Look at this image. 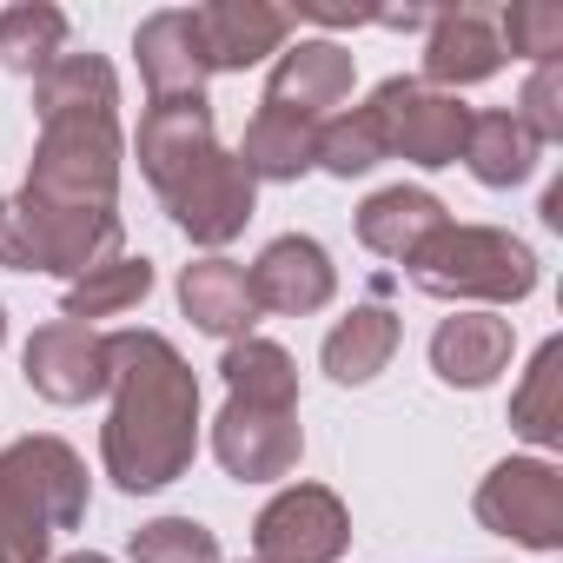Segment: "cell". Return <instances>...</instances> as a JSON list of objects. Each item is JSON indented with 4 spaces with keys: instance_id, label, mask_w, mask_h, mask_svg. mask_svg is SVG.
<instances>
[{
    "instance_id": "obj_1",
    "label": "cell",
    "mask_w": 563,
    "mask_h": 563,
    "mask_svg": "<svg viewBox=\"0 0 563 563\" xmlns=\"http://www.w3.org/2000/svg\"><path fill=\"white\" fill-rule=\"evenodd\" d=\"M107 391L100 464L126 497L179 484L199 457V378L166 332H107Z\"/></svg>"
},
{
    "instance_id": "obj_2",
    "label": "cell",
    "mask_w": 563,
    "mask_h": 563,
    "mask_svg": "<svg viewBox=\"0 0 563 563\" xmlns=\"http://www.w3.org/2000/svg\"><path fill=\"white\" fill-rule=\"evenodd\" d=\"M34 113H41V140L27 159V186L34 199L54 206H93V212H120V80L100 54H60L41 80H34Z\"/></svg>"
},
{
    "instance_id": "obj_3",
    "label": "cell",
    "mask_w": 563,
    "mask_h": 563,
    "mask_svg": "<svg viewBox=\"0 0 563 563\" xmlns=\"http://www.w3.org/2000/svg\"><path fill=\"white\" fill-rule=\"evenodd\" d=\"M87 517V457L67 438H14L0 451V563H54Z\"/></svg>"
},
{
    "instance_id": "obj_4",
    "label": "cell",
    "mask_w": 563,
    "mask_h": 563,
    "mask_svg": "<svg viewBox=\"0 0 563 563\" xmlns=\"http://www.w3.org/2000/svg\"><path fill=\"white\" fill-rule=\"evenodd\" d=\"M405 272H411V286L424 299H451V306L457 299L517 306V299L537 292V252L517 232H504V225H457V219H444L405 258Z\"/></svg>"
},
{
    "instance_id": "obj_5",
    "label": "cell",
    "mask_w": 563,
    "mask_h": 563,
    "mask_svg": "<svg viewBox=\"0 0 563 563\" xmlns=\"http://www.w3.org/2000/svg\"><path fill=\"white\" fill-rule=\"evenodd\" d=\"M126 252V219L93 212V206H54V199H8L0 206V265L8 272H54V278H87Z\"/></svg>"
},
{
    "instance_id": "obj_6",
    "label": "cell",
    "mask_w": 563,
    "mask_h": 563,
    "mask_svg": "<svg viewBox=\"0 0 563 563\" xmlns=\"http://www.w3.org/2000/svg\"><path fill=\"white\" fill-rule=\"evenodd\" d=\"M372 120H378V140H385V159H411L424 173L438 166H457L464 159V133H471V113L457 93H438L424 80H385L372 100Z\"/></svg>"
},
{
    "instance_id": "obj_7",
    "label": "cell",
    "mask_w": 563,
    "mask_h": 563,
    "mask_svg": "<svg viewBox=\"0 0 563 563\" xmlns=\"http://www.w3.org/2000/svg\"><path fill=\"white\" fill-rule=\"evenodd\" d=\"M477 523L550 556L563 550V471L550 457H504L490 464V477L477 484Z\"/></svg>"
},
{
    "instance_id": "obj_8",
    "label": "cell",
    "mask_w": 563,
    "mask_h": 563,
    "mask_svg": "<svg viewBox=\"0 0 563 563\" xmlns=\"http://www.w3.org/2000/svg\"><path fill=\"white\" fill-rule=\"evenodd\" d=\"M345 543H352V510L325 484H286L252 517L258 563H339Z\"/></svg>"
},
{
    "instance_id": "obj_9",
    "label": "cell",
    "mask_w": 563,
    "mask_h": 563,
    "mask_svg": "<svg viewBox=\"0 0 563 563\" xmlns=\"http://www.w3.org/2000/svg\"><path fill=\"white\" fill-rule=\"evenodd\" d=\"M212 457H219L225 477H239V484H278V477H292L299 457H306L299 405L225 398V411L212 418Z\"/></svg>"
},
{
    "instance_id": "obj_10",
    "label": "cell",
    "mask_w": 563,
    "mask_h": 563,
    "mask_svg": "<svg viewBox=\"0 0 563 563\" xmlns=\"http://www.w3.org/2000/svg\"><path fill=\"white\" fill-rule=\"evenodd\" d=\"M252 199H258V179L239 166V153L219 146L212 159H199V166L166 192V212H173V225H179L192 245L219 252V245H232V239L245 232Z\"/></svg>"
},
{
    "instance_id": "obj_11",
    "label": "cell",
    "mask_w": 563,
    "mask_h": 563,
    "mask_svg": "<svg viewBox=\"0 0 563 563\" xmlns=\"http://www.w3.org/2000/svg\"><path fill=\"white\" fill-rule=\"evenodd\" d=\"M245 286H252V306L258 312H278V319H312L332 306L339 292V265L319 239L306 232H286V239H272L252 272H245Z\"/></svg>"
},
{
    "instance_id": "obj_12",
    "label": "cell",
    "mask_w": 563,
    "mask_h": 563,
    "mask_svg": "<svg viewBox=\"0 0 563 563\" xmlns=\"http://www.w3.org/2000/svg\"><path fill=\"white\" fill-rule=\"evenodd\" d=\"M352 80H358V60H352L339 41H299V47L278 54V67H272V80H265V100H258V107L325 126V120L352 100Z\"/></svg>"
},
{
    "instance_id": "obj_13",
    "label": "cell",
    "mask_w": 563,
    "mask_h": 563,
    "mask_svg": "<svg viewBox=\"0 0 563 563\" xmlns=\"http://www.w3.org/2000/svg\"><path fill=\"white\" fill-rule=\"evenodd\" d=\"M21 372H27V385L47 405H87V398L107 391V332L74 325V319H54V325H41L27 339Z\"/></svg>"
},
{
    "instance_id": "obj_14",
    "label": "cell",
    "mask_w": 563,
    "mask_h": 563,
    "mask_svg": "<svg viewBox=\"0 0 563 563\" xmlns=\"http://www.w3.org/2000/svg\"><path fill=\"white\" fill-rule=\"evenodd\" d=\"M133 153H140V173L153 179V192L166 199L199 159L219 153L212 107H206V100H146L140 133H133Z\"/></svg>"
},
{
    "instance_id": "obj_15",
    "label": "cell",
    "mask_w": 563,
    "mask_h": 563,
    "mask_svg": "<svg viewBox=\"0 0 563 563\" xmlns=\"http://www.w3.org/2000/svg\"><path fill=\"white\" fill-rule=\"evenodd\" d=\"M192 34H199L212 74H245L272 54H286L292 14L265 8V0H206V8H192Z\"/></svg>"
},
{
    "instance_id": "obj_16",
    "label": "cell",
    "mask_w": 563,
    "mask_h": 563,
    "mask_svg": "<svg viewBox=\"0 0 563 563\" xmlns=\"http://www.w3.org/2000/svg\"><path fill=\"white\" fill-rule=\"evenodd\" d=\"M133 54H140V80H146V100H206V47L192 34V8H159L140 21L133 34Z\"/></svg>"
},
{
    "instance_id": "obj_17",
    "label": "cell",
    "mask_w": 563,
    "mask_h": 563,
    "mask_svg": "<svg viewBox=\"0 0 563 563\" xmlns=\"http://www.w3.org/2000/svg\"><path fill=\"white\" fill-rule=\"evenodd\" d=\"M517 352V332L510 319L497 312H451L438 332H431V372L451 385V391H484L497 385V372L510 365Z\"/></svg>"
},
{
    "instance_id": "obj_18",
    "label": "cell",
    "mask_w": 563,
    "mask_h": 563,
    "mask_svg": "<svg viewBox=\"0 0 563 563\" xmlns=\"http://www.w3.org/2000/svg\"><path fill=\"white\" fill-rule=\"evenodd\" d=\"M497 67H504V41H497V27L477 8L431 14V27H424V87L457 93V87L490 80Z\"/></svg>"
},
{
    "instance_id": "obj_19",
    "label": "cell",
    "mask_w": 563,
    "mask_h": 563,
    "mask_svg": "<svg viewBox=\"0 0 563 563\" xmlns=\"http://www.w3.org/2000/svg\"><path fill=\"white\" fill-rule=\"evenodd\" d=\"M179 312L199 325V332H212V339H245L252 325H258V306H252V286H245V265L239 258H219V252H206V258H192L186 272H179Z\"/></svg>"
},
{
    "instance_id": "obj_20",
    "label": "cell",
    "mask_w": 563,
    "mask_h": 563,
    "mask_svg": "<svg viewBox=\"0 0 563 563\" xmlns=\"http://www.w3.org/2000/svg\"><path fill=\"white\" fill-rule=\"evenodd\" d=\"M444 219H451V212H444L438 192H424V186H385V192H372V199L358 206V245L405 265Z\"/></svg>"
},
{
    "instance_id": "obj_21",
    "label": "cell",
    "mask_w": 563,
    "mask_h": 563,
    "mask_svg": "<svg viewBox=\"0 0 563 563\" xmlns=\"http://www.w3.org/2000/svg\"><path fill=\"white\" fill-rule=\"evenodd\" d=\"M398 312H385V306H352L332 332H325V378L332 385H372L391 358H398Z\"/></svg>"
},
{
    "instance_id": "obj_22",
    "label": "cell",
    "mask_w": 563,
    "mask_h": 563,
    "mask_svg": "<svg viewBox=\"0 0 563 563\" xmlns=\"http://www.w3.org/2000/svg\"><path fill=\"white\" fill-rule=\"evenodd\" d=\"M239 166L252 179H272V186H292L319 166V126L312 120H292V113H272L258 107L245 120V140H239Z\"/></svg>"
},
{
    "instance_id": "obj_23",
    "label": "cell",
    "mask_w": 563,
    "mask_h": 563,
    "mask_svg": "<svg viewBox=\"0 0 563 563\" xmlns=\"http://www.w3.org/2000/svg\"><path fill=\"white\" fill-rule=\"evenodd\" d=\"M537 140L523 133L517 113H471V133H464V166L477 173V186H523L537 173Z\"/></svg>"
},
{
    "instance_id": "obj_24",
    "label": "cell",
    "mask_w": 563,
    "mask_h": 563,
    "mask_svg": "<svg viewBox=\"0 0 563 563\" xmlns=\"http://www.w3.org/2000/svg\"><path fill=\"white\" fill-rule=\"evenodd\" d=\"M219 378H225V398H252V405H299V365L286 345H272L258 332L232 339L225 358H219Z\"/></svg>"
},
{
    "instance_id": "obj_25",
    "label": "cell",
    "mask_w": 563,
    "mask_h": 563,
    "mask_svg": "<svg viewBox=\"0 0 563 563\" xmlns=\"http://www.w3.org/2000/svg\"><path fill=\"white\" fill-rule=\"evenodd\" d=\"M510 431L530 438L537 451L563 444V339H543L523 385L510 391Z\"/></svg>"
},
{
    "instance_id": "obj_26",
    "label": "cell",
    "mask_w": 563,
    "mask_h": 563,
    "mask_svg": "<svg viewBox=\"0 0 563 563\" xmlns=\"http://www.w3.org/2000/svg\"><path fill=\"white\" fill-rule=\"evenodd\" d=\"M146 292H153V258H133V252H120L113 265H100V272L74 278V286H67V299H60V319H74V325H93V319L133 312Z\"/></svg>"
},
{
    "instance_id": "obj_27",
    "label": "cell",
    "mask_w": 563,
    "mask_h": 563,
    "mask_svg": "<svg viewBox=\"0 0 563 563\" xmlns=\"http://www.w3.org/2000/svg\"><path fill=\"white\" fill-rule=\"evenodd\" d=\"M67 54V14L47 8V0H21V8L0 14V67L41 80L54 60Z\"/></svg>"
},
{
    "instance_id": "obj_28",
    "label": "cell",
    "mask_w": 563,
    "mask_h": 563,
    "mask_svg": "<svg viewBox=\"0 0 563 563\" xmlns=\"http://www.w3.org/2000/svg\"><path fill=\"white\" fill-rule=\"evenodd\" d=\"M378 159H385V140H378L372 107L332 113V120L319 126V173H332V179H358V173H372Z\"/></svg>"
},
{
    "instance_id": "obj_29",
    "label": "cell",
    "mask_w": 563,
    "mask_h": 563,
    "mask_svg": "<svg viewBox=\"0 0 563 563\" xmlns=\"http://www.w3.org/2000/svg\"><path fill=\"white\" fill-rule=\"evenodd\" d=\"M133 563H225L219 556V537L199 523V517H153L133 530Z\"/></svg>"
},
{
    "instance_id": "obj_30",
    "label": "cell",
    "mask_w": 563,
    "mask_h": 563,
    "mask_svg": "<svg viewBox=\"0 0 563 563\" xmlns=\"http://www.w3.org/2000/svg\"><path fill=\"white\" fill-rule=\"evenodd\" d=\"M497 41L504 54H523V60H563V8L550 0H510L504 21H497Z\"/></svg>"
},
{
    "instance_id": "obj_31",
    "label": "cell",
    "mask_w": 563,
    "mask_h": 563,
    "mask_svg": "<svg viewBox=\"0 0 563 563\" xmlns=\"http://www.w3.org/2000/svg\"><path fill=\"white\" fill-rule=\"evenodd\" d=\"M510 113L523 120V133H530L537 146L563 140V60L530 67V80H523V93H517V107H510Z\"/></svg>"
},
{
    "instance_id": "obj_32",
    "label": "cell",
    "mask_w": 563,
    "mask_h": 563,
    "mask_svg": "<svg viewBox=\"0 0 563 563\" xmlns=\"http://www.w3.org/2000/svg\"><path fill=\"white\" fill-rule=\"evenodd\" d=\"M54 563H113V556H100V550H67V556H54Z\"/></svg>"
},
{
    "instance_id": "obj_33",
    "label": "cell",
    "mask_w": 563,
    "mask_h": 563,
    "mask_svg": "<svg viewBox=\"0 0 563 563\" xmlns=\"http://www.w3.org/2000/svg\"><path fill=\"white\" fill-rule=\"evenodd\" d=\"M0 339H8V306H0Z\"/></svg>"
},
{
    "instance_id": "obj_34",
    "label": "cell",
    "mask_w": 563,
    "mask_h": 563,
    "mask_svg": "<svg viewBox=\"0 0 563 563\" xmlns=\"http://www.w3.org/2000/svg\"><path fill=\"white\" fill-rule=\"evenodd\" d=\"M239 563H258V556H239Z\"/></svg>"
},
{
    "instance_id": "obj_35",
    "label": "cell",
    "mask_w": 563,
    "mask_h": 563,
    "mask_svg": "<svg viewBox=\"0 0 563 563\" xmlns=\"http://www.w3.org/2000/svg\"><path fill=\"white\" fill-rule=\"evenodd\" d=\"M0 206H8V199H0Z\"/></svg>"
}]
</instances>
